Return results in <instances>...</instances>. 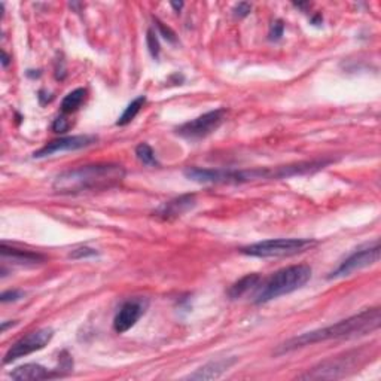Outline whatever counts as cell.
I'll use <instances>...</instances> for the list:
<instances>
[{
  "label": "cell",
  "mask_w": 381,
  "mask_h": 381,
  "mask_svg": "<svg viewBox=\"0 0 381 381\" xmlns=\"http://www.w3.org/2000/svg\"><path fill=\"white\" fill-rule=\"evenodd\" d=\"M332 163V159H315L304 161L289 166H277L265 168H252V170H233V168H200L189 167L185 170V176L189 180L197 183H227V185H240L257 180H279L289 179L294 176H303L308 173H315L320 168H325Z\"/></svg>",
  "instance_id": "6da1fadb"
},
{
  "label": "cell",
  "mask_w": 381,
  "mask_h": 381,
  "mask_svg": "<svg viewBox=\"0 0 381 381\" xmlns=\"http://www.w3.org/2000/svg\"><path fill=\"white\" fill-rule=\"evenodd\" d=\"M380 325H381L380 307L368 308L361 311L359 315H354L344 320H340L337 323H333V325L301 333V336L282 343L275 350V356L291 353L294 350L305 347V345H313V344L329 341V340H344V338L349 340L356 337H364L374 331H378Z\"/></svg>",
  "instance_id": "7a4b0ae2"
},
{
  "label": "cell",
  "mask_w": 381,
  "mask_h": 381,
  "mask_svg": "<svg viewBox=\"0 0 381 381\" xmlns=\"http://www.w3.org/2000/svg\"><path fill=\"white\" fill-rule=\"evenodd\" d=\"M124 179L125 168L121 164L97 163L60 173L54 179L52 189L63 195L96 192L117 187Z\"/></svg>",
  "instance_id": "3957f363"
},
{
  "label": "cell",
  "mask_w": 381,
  "mask_h": 381,
  "mask_svg": "<svg viewBox=\"0 0 381 381\" xmlns=\"http://www.w3.org/2000/svg\"><path fill=\"white\" fill-rule=\"evenodd\" d=\"M311 279V268L305 264L291 265V267L282 268L270 275L267 280L262 282L257 287L255 298L253 303L255 304H265L270 303L275 298H280L283 295L292 294L298 289H301L304 285Z\"/></svg>",
  "instance_id": "277c9868"
},
{
  "label": "cell",
  "mask_w": 381,
  "mask_h": 381,
  "mask_svg": "<svg viewBox=\"0 0 381 381\" xmlns=\"http://www.w3.org/2000/svg\"><path fill=\"white\" fill-rule=\"evenodd\" d=\"M317 245L311 238H275L253 243L240 249V253L253 258H285L310 250Z\"/></svg>",
  "instance_id": "5b68a950"
},
{
  "label": "cell",
  "mask_w": 381,
  "mask_h": 381,
  "mask_svg": "<svg viewBox=\"0 0 381 381\" xmlns=\"http://www.w3.org/2000/svg\"><path fill=\"white\" fill-rule=\"evenodd\" d=\"M225 118L227 109L219 108L179 125L176 129V134L180 136L182 138H187V141L197 142L201 141V138L209 137L216 130H219V127L224 124Z\"/></svg>",
  "instance_id": "8992f818"
},
{
  "label": "cell",
  "mask_w": 381,
  "mask_h": 381,
  "mask_svg": "<svg viewBox=\"0 0 381 381\" xmlns=\"http://www.w3.org/2000/svg\"><path fill=\"white\" fill-rule=\"evenodd\" d=\"M361 353L354 350V352H347L343 356H336V357H329V359L320 362L319 365L313 366L311 369L303 375H299L301 380H336L341 378L345 374H347L350 369H353L359 361Z\"/></svg>",
  "instance_id": "52a82bcc"
},
{
  "label": "cell",
  "mask_w": 381,
  "mask_h": 381,
  "mask_svg": "<svg viewBox=\"0 0 381 381\" xmlns=\"http://www.w3.org/2000/svg\"><path fill=\"white\" fill-rule=\"evenodd\" d=\"M380 261V241L375 240L373 243H368L357 250H354L350 257L345 258L338 267L333 270L328 279H343L356 271L371 267V265L377 264Z\"/></svg>",
  "instance_id": "ba28073f"
},
{
  "label": "cell",
  "mask_w": 381,
  "mask_h": 381,
  "mask_svg": "<svg viewBox=\"0 0 381 381\" xmlns=\"http://www.w3.org/2000/svg\"><path fill=\"white\" fill-rule=\"evenodd\" d=\"M52 337H54V331L51 328H42V329L27 333L26 337L20 338L14 345H10L3 357V364L8 365L10 362L21 359V357L45 349L46 345L51 343Z\"/></svg>",
  "instance_id": "9c48e42d"
},
{
  "label": "cell",
  "mask_w": 381,
  "mask_h": 381,
  "mask_svg": "<svg viewBox=\"0 0 381 381\" xmlns=\"http://www.w3.org/2000/svg\"><path fill=\"white\" fill-rule=\"evenodd\" d=\"M149 308V299L148 298H131L120 307L118 313L115 315L113 319V329L117 333H125L130 331L136 323L143 317Z\"/></svg>",
  "instance_id": "30bf717a"
},
{
  "label": "cell",
  "mask_w": 381,
  "mask_h": 381,
  "mask_svg": "<svg viewBox=\"0 0 381 381\" xmlns=\"http://www.w3.org/2000/svg\"><path fill=\"white\" fill-rule=\"evenodd\" d=\"M99 141L97 136H67V137H60L55 138V141L46 143L43 148H41L39 151L33 154V158H45L59 152H66V151H79V149L88 148L91 145H94Z\"/></svg>",
  "instance_id": "8fae6325"
},
{
  "label": "cell",
  "mask_w": 381,
  "mask_h": 381,
  "mask_svg": "<svg viewBox=\"0 0 381 381\" xmlns=\"http://www.w3.org/2000/svg\"><path fill=\"white\" fill-rule=\"evenodd\" d=\"M195 206H197V197H195V194H183L176 199H171L161 204L154 212V216L161 219V221H175V219L192 210Z\"/></svg>",
  "instance_id": "7c38bea8"
},
{
  "label": "cell",
  "mask_w": 381,
  "mask_h": 381,
  "mask_svg": "<svg viewBox=\"0 0 381 381\" xmlns=\"http://www.w3.org/2000/svg\"><path fill=\"white\" fill-rule=\"evenodd\" d=\"M10 378L17 381H36V380H48L55 377H63L60 371H50L45 366L39 364H24L15 368L13 373L9 374Z\"/></svg>",
  "instance_id": "4fadbf2b"
},
{
  "label": "cell",
  "mask_w": 381,
  "mask_h": 381,
  "mask_svg": "<svg viewBox=\"0 0 381 381\" xmlns=\"http://www.w3.org/2000/svg\"><path fill=\"white\" fill-rule=\"evenodd\" d=\"M236 362H237V357H227V359L212 361L209 364L203 365L201 368H199L197 371L188 375L187 378L188 380H215L224 375Z\"/></svg>",
  "instance_id": "5bb4252c"
},
{
  "label": "cell",
  "mask_w": 381,
  "mask_h": 381,
  "mask_svg": "<svg viewBox=\"0 0 381 381\" xmlns=\"http://www.w3.org/2000/svg\"><path fill=\"white\" fill-rule=\"evenodd\" d=\"M2 252L3 259H10L17 265H24V267H34V265H39L45 262V257L41 253H34L30 250H21L15 247H8L5 243H2L0 247Z\"/></svg>",
  "instance_id": "9a60e30c"
},
{
  "label": "cell",
  "mask_w": 381,
  "mask_h": 381,
  "mask_svg": "<svg viewBox=\"0 0 381 381\" xmlns=\"http://www.w3.org/2000/svg\"><path fill=\"white\" fill-rule=\"evenodd\" d=\"M261 283V275L257 273L247 274L245 277H241L238 282H236L233 286L229 287L228 291V296L231 299H238L243 295H246L247 292H250L252 289H257Z\"/></svg>",
  "instance_id": "2e32d148"
},
{
  "label": "cell",
  "mask_w": 381,
  "mask_h": 381,
  "mask_svg": "<svg viewBox=\"0 0 381 381\" xmlns=\"http://www.w3.org/2000/svg\"><path fill=\"white\" fill-rule=\"evenodd\" d=\"M85 97H87L85 88H76L72 92H69V94L62 101V106H60L62 113L69 115V113L76 112L80 106H82Z\"/></svg>",
  "instance_id": "e0dca14e"
},
{
  "label": "cell",
  "mask_w": 381,
  "mask_h": 381,
  "mask_svg": "<svg viewBox=\"0 0 381 381\" xmlns=\"http://www.w3.org/2000/svg\"><path fill=\"white\" fill-rule=\"evenodd\" d=\"M145 103H146V96H138L137 99H134V100L130 103V105L125 108V110L122 112L121 117L118 118L117 125L124 127V125H127V124H130V122L137 117L138 112L142 110V108L145 106Z\"/></svg>",
  "instance_id": "ac0fdd59"
},
{
  "label": "cell",
  "mask_w": 381,
  "mask_h": 381,
  "mask_svg": "<svg viewBox=\"0 0 381 381\" xmlns=\"http://www.w3.org/2000/svg\"><path fill=\"white\" fill-rule=\"evenodd\" d=\"M136 157H137L138 161H141L142 164H145L148 167H157V166H159L158 159L155 157L154 149L151 146H149L148 143L137 145V148H136Z\"/></svg>",
  "instance_id": "d6986e66"
},
{
  "label": "cell",
  "mask_w": 381,
  "mask_h": 381,
  "mask_svg": "<svg viewBox=\"0 0 381 381\" xmlns=\"http://www.w3.org/2000/svg\"><path fill=\"white\" fill-rule=\"evenodd\" d=\"M158 33L154 31V30H148L146 33V43H148V50L149 52H151V55L154 57L155 60H158V57H159V42H158Z\"/></svg>",
  "instance_id": "ffe728a7"
},
{
  "label": "cell",
  "mask_w": 381,
  "mask_h": 381,
  "mask_svg": "<svg viewBox=\"0 0 381 381\" xmlns=\"http://www.w3.org/2000/svg\"><path fill=\"white\" fill-rule=\"evenodd\" d=\"M154 22H155V26L158 29V33L161 34V36H163L167 42L170 43H176L178 42V38H176V33L173 31L170 27H167L164 22H161L158 18H154Z\"/></svg>",
  "instance_id": "44dd1931"
},
{
  "label": "cell",
  "mask_w": 381,
  "mask_h": 381,
  "mask_svg": "<svg viewBox=\"0 0 381 381\" xmlns=\"http://www.w3.org/2000/svg\"><path fill=\"white\" fill-rule=\"evenodd\" d=\"M97 255H99L97 250L84 246V247H78V249L72 250L71 253H69V258H72V259H84V258H91V257H97Z\"/></svg>",
  "instance_id": "7402d4cb"
},
{
  "label": "cell",
  "mask_w": 381,
  "mask_h": 381,
  "mask_svg": "<svg viewBox=\"0 0 381 381\" xmlns=\"http://www.w3.org/2000/svg\"><path fill=\"white\" fill-rule=\"evenodd\" d=\"M283 31H285V24L282 20H275L273 24H271V29H270V34H268V39L273 41V42H277L280 41L282 36H283Z\"/></svg>",
  "instance_id": "603a6c76"
},
{
  "label": "cell",
  "mask_w": 381,
  "mask_h": 381,
  "mask_svg": "<svg viewBox=\"0 0 381 381\" xmlns=\"http://www.w3.org/2000/svg\"><path fill=\"white\" fill-rule=\"evenodd\" d=\"M69 129H71V121H69L64 115H62V117H59L57 120H54L52 122V131L54 133H66L69 131Z\"/></svg>",
  "instance_id": "cb8c5ba5"
},
{
  "label": "cell",
  "mask_w": 381,
  "mask_h": 381,
  "mask_svg": "<svg viewBox=\"0 0 381 381\" xmlns=\"http://www.w3.org/2000/svg\"><path fill=\"white\" fill-rule=\"evenodd\" d=\"M252 10V5L250 3H246V2H240L234 6L233 13H234V17L237 18H246Z\"/></svg>",
  "instance_id": "d4e9b609"
},
{
  "label": "cell",
  "mask_w": 381,
  "mask_h": 381,
  "mask_svg": "<svg viewBox=\"0 0 381 381\" xmlns=\"http://www.w3.org/2000/svg\"><path fill=\"white\" fill-rule=\"evenodd\" d=\"M22 296H24V292H21V291H6L2 294L0 299H2V303H15Z\"/></svg>",
  "instance_id": "484cf974"
},
{
  "label": "cell",
  "mask_w": 381,
  "mask_h": 381,
  "mask_svg": "<svg viewBox=\"0 0 381 381\" xmlns=\"http://www.w3.org/2000/svg\"><path fill=\"white\" fill-rule=\"evenodd\" d=\"M9 55L5 52V51H2V66L3 67H8V64H9Z\"/></svg>",
  "instance_id": "4316f807"
},
{
  "label": "cell",
  "mask_w": 381,
  "mask_h": 381,
  "mask_svg": "<svg viewBox=\"0 0 381 381\" xmlns=\"http://www.w3.org/2000/svg\"><path fill=\"white\" fill-rule=\"evenodd\" d=\"M171 8H175L176 13H180V9L183 8V3H182V2H180V3H175V2H173V3H171Z\"/></svg>",
  "instance_id": "83f0119b"
}]
</instances>
